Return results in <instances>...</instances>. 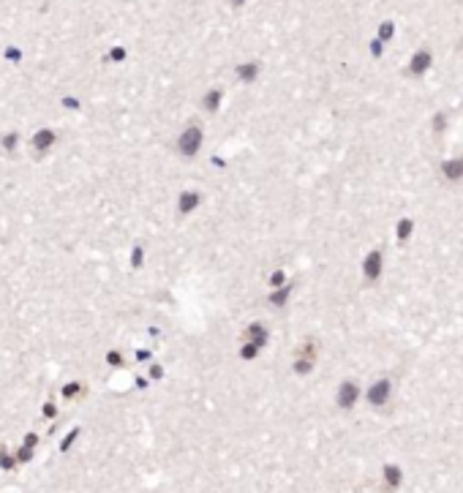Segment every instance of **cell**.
I'll use <instances>...</instances> for the list:
<instances>
[{
    "label": "cell",
    "instance_id": "ac0fdd59",
    "mask_svg": "<svg viewBox=\"0 0 463 493\" xmlns=\"http://www.w3.org/2000/svg\"><path fill=\"white\" fill-rule=\"evenodd\" d=\"M395 35V25L393 22H381V28H379V41H390Z\"/></svg>",
    "mask_w": 463,
    "mask_h": 493
},
{
    "label": "cell",
    "instance_id": "52a82bcc",
    "mask_svg": "<svg viewBox=\"0 0 463 493\" xmlns=\"http://www.w3.org/2000/svg\"><path fill=\"white\" fill-rule=\"evenodd\" d=\"M431 63H433V55H431V49H420V52H414V58H411V63H409V74H414V77H422V74L431 68Z\"/></svg>",
    "mask_w": 463,
    "mask_h": 493
},
{
    "label": "cell",
    "instance_id": "8fae6325",
    "mask_svg": "<svg viewBox=\"0 0 463 493\" xmlns=\"http://www.w3.org/2000/svg\"><path fill=\"white\" fill-rule=\"evenodd\" d=\"M221 101H223L221 90H210V93L205 95V101H202V106H205L207 112H218V109H221Z\"/></svg>",
    "mask_w": 463,
    "mask_h": 493
},
{
    "label": "cell",
    "instance_id": "9a60e30c",
    "mask_svg": "<svg viewBox=\"0 0 463 493\" xmlns=\"http://www.w3.org/2000/svg\"><path fill=\"white\" fill-rule=\"evenodd\" d=\"M267 283H270V289H281V286H286V270H273L270 273V278H267Z\"/></svg>",
    "mask_w": 463,
    "mask_h": 493
},
{
    "label": "cell",
    "instance_id": "9c48e42d",
    "mask_svg": "<svg viewBox=\"0 0 463 493\" xmlns=\"http://www.w3.org/2000/svg\"><path fill=\"white\" fill-rule=\"evenodd\" d=\"M289 297H292V283H286V286H281V289H273V292L267 294V306L281 311V308H286Z\"/></svg>",
    "mask_w": 463,
    "mask_h": 493
},
{
    "label": "cell",
    "instance_id": "7a4b0ae2",
    "mask_svg": "<svg viewBox=\"0 0 463 493\" xmlns=\"http://www.w3.org/2000/svg\"><path fill=\"white\" fill-rule=\"evenodd\" d=\"M384 273V251L381 248H370L363 256V276L368 283H376Z\"/></svg>",
    "mask_w": 463,
    "mask_h": 493
},
{
    "label": "cell",
    "instance_id": "3957f363",
    "mask_svg": "<svg viewBox=\"0 0 463 493\" xmlns=\"http://www.w3.org/2000/svg\"><path fill=\"white\" fill-rule=\"evenodd\" d=\"M390 398H393V382H390L387 376L376 379V382L368 387V401H370V406H384V403H390Z\"/></svg>",
    "mask_w": 463,
    "mask_h": 493
},
{
    "label": "cell",
    "instance_id": "ffe728a7",
    "mask_svg": "<svg viewBox=\"0 0 463 493\" xmlns=\"http://www.w3.org/2000/svg\"><path fill=\"white\" fill-rule=\"evenodd\" d=\"M370 52H373L376 58L381 55V41H379V38H376V41H370Z\"/></svg>",
    "mask_w": 463,
    "mask_h": 493
},
{
    "label": "cell",
    "instance_id": "ba28073f",
    "mask_svg": "<svg viewBox=\"0 0 463 493\" xmlns=\"http://www.w3.org/2000/svg\"><path fill=\"white\" fill-rule=\"evenodd\" d=\"M243 340H251V343H256V346H267V327H264L262 322H251L246 330H243Z\"/></svg>",
    "mask_w": 463,
    "mask_h": 493
},
{
    "label": "cell",
    "instance_id": "2e32d148",
    "mask_svg": "<svg viewBox=\"0 0 463 493\" xmlns=\"http://www.w3.org/2000/svg\"><path fill=\"white\" fill-rule=\"evenodd\" d=\"M259 352H262V346H256V343H251V340H243V346H240V357L243 360H256Z\"/></svg>",
    "mask_w": 463,
    "mask_h": 493
},
{
    "label": "cell",
    "instance_id": "8992f818",
    "mask_svg": "<svg viewBox=\"0 0 463 493\" xmlns=\"http://www.w3.org/2000/svg\"><path fill=\"white\" fill-rule=\"evenodd\" d=\"M199 205H202V194L194 191V188H188V191H183V194L177 196V213H180V216H191Z\"/></svg>",
    "mask_w": 463,
    "mask_h": 493
},
{
    "label": "cell",
    "instance_id": "7402d4cb",
    "mask_svg": "<svg viewBox=\"0 0 463 493\" xmlns=\"http://www.w3.org/2000/svg\"><path fill=\"white\" fill-rule=\"evenodd\" d=\"M229 3H232V6H235V8H240L243 3H246V0H229Z\"/></svg>",
    "mask_w": 463,
    "mask_h": 493
},
{
    "label": "cell",
    "instance_id": "5bb4252c",
    "mask_svg": "<svg viewBox=\"0 0 463 493\" xmlns=\"http://www.w3.org/2000/svg\"><path fill=\"white\" fill-rule=\"evenodd\" d=\"M384 480H387L390 491L398 488L401 485V469H398V466H393V463H387V466H384Z\"/></svg>",
    "mask_w": 463,
    "mask_h": 493
},
{
    "label": "cell",
    "instance_id": "e0dca14e",
    "mask_svg": "<svg viewBox=\"0 0 463 493\" xmlns=\"http://www.w3.org/2000/svg\"><path fill=\"white\" fill-rule=\"evenodd\" d=\"M311 368H313V360H305V357H297V360H294V373H297V376L311 373Z\"/></svg>",
    "mask_w": 463,
    "mask_h": 493
},
{
    "label": "cell",
    "instance_id": "4fadbf2b",
    "mask_svg": "<svg viewBox=\"0 0 463 493\" xmlns=\"http://www.w3.org/2000/svg\"><path fill=\"white\" fill-rule=\"evenodd\" d=\"M294 357H305V360H316V340L313 338H305L303 343H300L297 354Z\"/></svg>",
    "mask_w": 463,
    "mask_h": 493
},
{
    "label": "cell",
    "instance_id": "44dd1931",
    "mask_svg": "<svg viewBox=\"0 0 463 493\" xmlns=\"http://www.w3.org/2000/svg\"><path fill=\"white\" fill-rule=\"evenodd\" d=\"M112 58H115V60H123V58H125V52L118 47V49H112Z\"/></svg>",
    "mask_w": 463,
    "mask_h": 493
},
{
    "label": "cell",
    "instance_id": "277c9868",
    "mask_svg": "<svg viewBox=\"0 0 463 493\" xmlns=\"http://www.w3.org/2000/svg\"><path fill=\"white\" fill-rule=\"evenodd\" d=\"M439 175L444 183H461L463 180V155H455V158H447L439 164Z\"/></svg>",
    "mask_w": 463,
    "mask_h": 493
},
{
    "label": "cell",
    "instance_id": "6da1fadb",
    "mask_svg": "<svg viewBox=\"0 0 463 493\" xmlns=\"http://www.w3.org/2000/svg\"><path fill=\"white\" fill-rule=\"evenodd\" d=\"M202 136L205 134H202L199 125H188V128L177 136V153H180L183 158H194L202 150Z\"/></svg>",
    "mask_w": 463,
    "mask_h": 493
},
{
    "label": "cell",
    "instance_id": "d6986e66",
    "mask_svg": "<svg viewBox=\"0 0 463 493\" xmlns=\"http://www.w3.org/2000/svg\"><path fill=\"white\" fill-rule=\"evenodd\" d=\"M444 125H447V118L444 115H436L433 118V131H444Z\"/></svg>",
    "mask_w": 463,
    "mask_h": 493
},
{
    "label": "cell",
    "instance_id": "30bf717a",
    "mask_svg": "<svg viewBox=\"0 0 463 493\" xmlns=\"http://www.w3.org/2000/svg\"><path fill=\"white\" fill-rule=\"evenodd\" d=\"M411 235H414V218H409V216L398 218V221H395V240H398V243H409Z\"/></svg>",
    "mask_w": 463,
    "mask_h": 493
},
{
    "label": "cell",
    "instance_id": "5b68a950",
    "mask_svg": "<svg viewBox=\"0 0 463 493\" xmlns=\"http://www.w3.org/2000/svg\"><path fill=\"white\" fill-rule=\"evenodd\" d=\"M357 398H360V387H357V382H352V379L340 382L338 393H335V401H338L340 409H352V406L357 403Z\"/></svg>",
    "mask_w": 463,
    "mask_h": 493
},
{
    "label": "cell",
    "instance_id": "7c38bea8",
    "mask_svg": "<svg viewBox=\"0 0 463 493\" xmlns=\"http://www.w3.org/2000/svg\"><path fill=\"white\" fill-rule=\"evenodd\" d=\"M256 74H259V63H243V65H237V77H240L243 82H253Z\"/></svg>",
    "mask_w": 463,
    "mask_h": 493
}]
</instances>
